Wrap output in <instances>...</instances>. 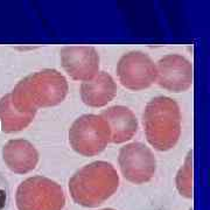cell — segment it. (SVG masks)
Returning <instances> with one entry per match:
<instances>
[{
  "mask_svg": "<svg viewBox=\"0 0 210 210\" xmlns=\"http://www.w3.org/2000/svg\"><path fill=\"white\" fill-rule=\"evenodd\" d=\"M68 90V82L61 72L56 69H43L20 81L11 99L19 111L36 114L41 107L61 104L66 99Z\"/></svg>",
  "mask_w": 210,
  "mask_h": 210,
  "instance_id": "cell-1",
  "label": "cell"
},
{
  "mask_svg": "<svg viewBox=\"0 0 210 210\" xmlns=\"http://www.w3.org/2000/svg\"><path fill=\"white\" fill-rule=\"evenodd\" d=\"M119 186V175L107 161L85 165L69 180V190L77 204L98 207L112 196Z\"/></svg>",
  "mask_w": 210,
  "mask_h": 210,
  "instance_id": "cell-2",
  "label": "cell"
},
{
  "mask_svg": "<svg viewBox=\"0 0 210 210\" xmlns=\"http://www.w3.org/2000/svg\"><path fill=\"white\" fill-rule=\"evenodd\" d=\"M143 125L147 141L157 151L175 147L181 136V111L173 98L159 96L152 98L143 113Z\"/></svg>",
  "mask_w": 210,
  "mask_h": 210,
  "instance_id": "cell-3",
  "label": "cell"
},
{
  "mask_svg": "<svg viewBox=\"0 0 210 210\" xmlns=\"http://www.w3.org/2000/svg\"><path fill=\"white\" fill-rule=\"evenodd\" d=\"M111 140L109 125L100 114H83L69 129V143L76 153L95 157L104 151Z\"/></svg>",
  "mask_w": 210,
  "mask_h": 210,
  "instance_id": "cell-4",
  "label": "cell"
},
{
  "mask_svg": "<svg viewBox=\"0 0 210 210\" xmlns=\"http://www.w3.org/2000/svg\"><path fill=\"white\" fill-rule=\"evenodd\" d=\"M16 202L20 210H62L66 198L57 182L46 176H33L20 184Z\"/></svg>",
  "mask_w": 210,
  "mask_h": 210,
  "instance_id": "cell-5",
  "label": "cell"
},
{
  "mask_svg": "<svg viewBox=\"0 0 210 210\" xmlns=\"http://www.w3.org/2000/svg\"><path fill=\"white\" fill-rule=\"evenodd\" d=\"M117 75L124 88L132 91H140L155 83L157 64L146 52L133 50L119 59Z\"/></svg>",
  "mask_w": 210,
  "mask_h": 210,
  "instance_id": "cell-6",
  "label": "cell"
},
{
  "mask_svg": "<svg viewBox=\"0 0 210 210\" xmlns=\"http://www.w3.org/2000/svg\"><path fill=\"white\" fill-rule=\"evenodd\" d=\"M118 164L123 176L132 183L148 182L157 171V159L150 147L143 143H130L118 154Z\"/></svg>",
  "mask_w": 210,
  "mask_h": 210,
  "instance_id": "cell-7",
  "label": "cell"
},
{
  "mask_svg": "<svg viewBox=\"0 0 210 210\" xmlns=\"http://www.w3.org/2000/svg\"><path fill=\"white\" fill-rule=\"evenodd\" d=\"M158 85L167 91L180 93L187 91L193 85L194 70L189 60L182 55L168 54L158 61Z\"/></svg>",
  "mask_w": 210,
  "mask_h": 210,
  "instance_id": "cell-8",
  "label": "cell"
},
{
  "mask_svg": "<svg viewBox=\"0 0 210 210\" xmlns=\"http://www.w3.org/2000/svg\"><path fill=\"white\" fill-rule=\"evenodd\" d=\"M64 71L75 81L85 82L99 72V54L91 46H66L60 52Z\"/></svg>",
  "mask_w": 210,
  "mask_h": 210,
  "instance_id": "cell-9",
  "label": "cell"
},
{
  "mask_svg": "<svg viewBox=\"0 0 210 210\" xmlns=\"http://www.w3.org/2000/svg\"><path fill=\"white\" fill-rule=\"evenodd\" d=\"M100 117L109 125L113 144H123L131 140L138 131V119L131 109L114 105L102 111Z\"/></svg>",
  "mask_w": 210,
  "mask_h": 210,
  "instance_id": "cell-10",
  "label": "cell"
},
{
  "mask_svg": "<svg viewBox=\"0 0 210 210\" xmlns=\"http://www.w3.org/2000/svg\"><path fill=\"white\" fill-rule=\"evenodd\" d=\"M81 98L90 107H103L117 95V84L110 74L99 71L93 78L81 84Z\"/></svg>",
  "mask_w": 210,
  "mask_h": 210,
  "instance_id": "cell-11",
  "label": "cell"
},
{
  "mask_svg": "<svg viewBox=\"0 0 210 210\" xmlns=\"http://www.w3.org/2000/svg\"><path fill=\"white\" fill-rule=\"evenodd\" d=\"M4 160L11 171L26 174L38 166L39 152L28 140H11L4 148Z\"/></svg>",
  "mask_w": 210,
  "mask_h": 210,
  "instance_id": "cell-12",
  "label": "cell"
},
{
  "mask_svg": "<svg viewBox=\"0 0 210 210\" xmlns=\"http://www.w3.org/2000/svg\"><path fill=\"white\" fill-rule=\"evenodd\" d=\"M35 118V114L19 111L12 103L11 96H6L0 103V119L4 131L14 132L26 129Z\"/></svg>",
  "mask_w": 210,
  "mask_h": 210,
  "instance_id": "cell-13",
  "label": "cell"
},
{
  "mask_svg": "<svg viewBox=\"0 0 210 210\" xmlns=\"http://www.w3.org/2000/svg\"><path fill=\"white\" fill-rule=\"evenodd\" d=\"M175 182L180 195L187 198L193 197V150L186 155L183 164L177 172Z\"/></svg>",
  "mask_w": 210,
  "mask_h": 210,
  "instance_id": "cell-14",
  "label": "cell"
},
{
  "mask_svg": "<svg viewBox=\"0 0 210 210\" xmlns=\"http://www.w3.org/2000/svg\"><path fill=\"white\" fill-rule=\"evenodd\" d=\"M9 205V186L6 177L0 173V210H7Z\"/></svg>",
  "mask_w": 210,
  "mask_h": 210,
  "instance_id": "cell-15",
  "label": "cell"
},
{
  "mask_svg": "<svg viewBox=\"0 0 210 210\" xmlns=\"http://www.w3.org/2000/svg\"><path fill=\"white\" fill-rule=\"evenodd\" d=\"M103 210H113V209H103Z\"/></svg>",
  "mask_w": 210,
  "mask_h": 210,
  "instance_id": "cell-16",
  "label": "cell"
}]
</instances>
